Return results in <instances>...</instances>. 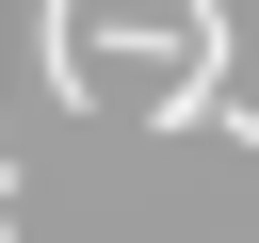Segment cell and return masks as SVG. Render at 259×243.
<instances>
[{
  "label": "cell",
  "mask_w": 259,
  "mask_h": 243,
  "mask_svg": "<svg viewBox=\"0 0 259 243\" xmlns=\"http://www.w3.org/2000/svg\"><path fill=\"white\" fill-rule=\"evenodd\" d=\"M0 243H16V162H0Z\"/></svg>",
  "instance_id": "obj_1"
}]
</instances>
